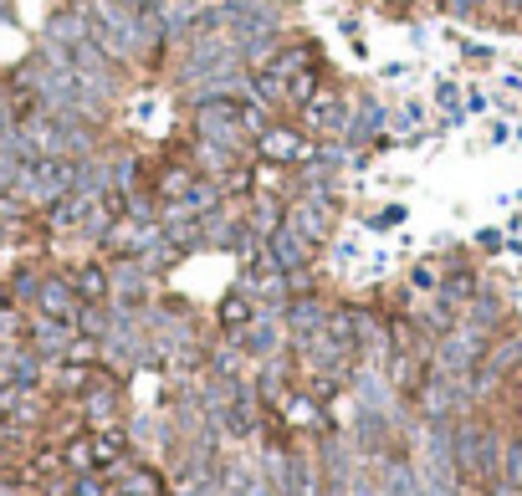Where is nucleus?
<instances>
[{"label":"nucleus","mask_w":522,"mask_h":496,"mask_svg":"<svg viewBox=\"0 0 522 496\" xmlns=\"http://www.w3.org/2000/svg\"><path fill=\"white\" fill-rule=\"evenodd\" d=\"M118 496H159V476L149 466H118Z\"/></svg>","instance_id":"f8f14e48"},{"label":"nucleus","mask_w":522,"mask_h":496,"mask_svg":"<svg viewBox=\"0 0 522 496\" xmlns=\"http://www.w3.org/2000/svg\"><path fill=\"white\" fill-rule=\"evenodd\" d=\"M287 225H292V231L302 236V241H308V246H318V241H328V200H297L292 210H287Z\"/></svg>","instance_id":"423d86ee"},{"label":"nucleus","mask_w":522,"mask_h":496,"mask_svg":"<svg viewBox=\"0 0 522 496\" xmlns=\"http://www.w3.org/2000/svg\"><path fill=\"white\" fill-rule=\"evenodd\" d=\"M302 123L318 128V133H343L348 128V103L338 93H313L302 103Z\"/></svg>","instance_id":"0eeeda50"},{"label":"nucleus","mask_w":522,"mask_h":496,"mask_svg":"<svg viewBox=\"0 0 522 496\" xmlns=\"http://www.w3.org/2000/svg\"><path fill=\"white\" fill-rule=\"evenodd\" d=\"M195 179H200V174L185 169V164H164L159 179H154V190H159V200H169V205H185V195H190Z\"/></svg>","instance_id":"9b49d317"},{"label":"nucleus","mask_w":522,"mask_h":496,"mask_svg":"<svg viewBox=\"0 0 522 496\" xmlns=\"http://www.w3.org/2000/svg\"><path fill=\"white\" fill-rule=\"evenodd\" d=\"M41 312H47V318L52 323H72L77 328V292L67 287V282H47V287H41Z\"/></svg>","instance_id":"9d476101"},{"label":"nucleus","mask_w":522,"mask_h":496,"mask_svg":"<svg viewBox=\"0 0 522 496\" xmlns=\"http://www.w3.org/2000/svg\"><path fill=\"white\" fill-rule=\"evenodd\" d=\"M282 77H297V72H308V67H318L313 62V47H287V52H277V62H272Z\"/></svg>","instance_id":"f3484780"},{"label":"nucleus","mask_w":522,"mask_h":496,"mask_svg":"<svg viewBox=\"0 0 522 496\" xmlns=\"http://www.w3.org/2000/svg\"><path fill=\"white\" fill-rule=\"evenodd\" d=\"M93 384V369H62V389H87Z\"/></svg>","instance_id":"5701e85b"},{"label":"nucleus","mask_w":522,"mask_h":496,"mask_svg":"<svg viewBox=\"0 0 522 496\" xmlns=\"http://www.w3.org/2000/svg\"><path fill=\"white\" fill-rule=\"evenodd\" d=\"M108 292H113V277L103 266H82L77 272V302H103Z\"/></svg>","instance_id":"ddd939ff"},{"label":"nucleus","mask_w":522,"mask_h":496,"mask_svg":"<svg viewBox=\"0 0 522 496\" xmlns=\"http://www.w3.org/2000/svg\"><path fill=\"white\" fill-rule=\"evenodd\" d=\"M318 93V67H308V72H297V77H287V103H308Z\"/></svg>","instance_id":"6ab92c4d"},{"label":"nucleus","mask_w":522,"mask_h":496,"mask_svg":"<svg viewBox=\"0 0 522 496\" xmlns=\"http://www.w3.org/2000/svg\"><path fill=\"white\" fill-rule=\"evenodd\" d=\"M435 103L451 108V113L461 118V87H456V82H435Z\"/></svg>","instance_id":"4be33fe9"},{"label":"nucleus","mask_w":522,"mask_h":496,"mask_svg":"<svg viewBox=\"0 0 522 496\" xmlns=\"http://www.w3.org/2000/svg\"><path fill=\"white\" fill-rule=\"evenodd\" d=\"M256 154L267 164H277V169H287V164L313 159V144L302 139V133H292V128H261L256 133Z\"/></svg>","instance_id":"20e7f679"},{"label":"nucleus","mask_w":522,"mask_h":496,"mask_svg":"<svg viewBox=\"0 0 522 496\" xmlns=\"http://www.w3.org/2000/svg\"><path fill=\"white\" fill-rule=\"evenodd\" d=\"M328 338H338L343 348H364V338H369V318L364 312H354V307H338V312H328V328H323Z\"/></svg>","instance_id":"1a4fd4ad"},{"label":"nucleus","mask_w":522,"mask_h":496,"mask_svg":"<svg viewBox=\"0 0 522 496\" xmlns=\"http://www.w3.org/2000/svg\"><path fill=\"white\" fill-rule=\"evenodd\" d=\"M251 312H256V307H251V292H231V297L221 302V323H226L231 333H241V328L251 323Z\"/></svg>","instance_id":"4468645a"},{"label":"nucleus","mask_w":522,"mask_h":496,"mask_svg":"<svg viewBox=\"0 0 522 496\" xmlns=\"http://www.w3.org/2000/svg\"><path fill=\"white\" fill-rule=\"evenodd\" d=\"M215 205H221V190H215L210 179H195L190 195H185V210H190V215H210Z\"/></svg>","instance_id":"dca6fc26"},{"label":"nucleus","mask_w":522,"mask_h":496,"mask_svg":"<svg viewBox=\"0 0 522 496\" xmlns=\"http://www.w3.org/2000/svg\"><path fill=\"white\" fill-rule=\"evenodd\" d=\"M108 410H113V394H93V399H87V415H93V420H108Z\"/></svg>","instance_id":"393cba45"},{"label":"nucleus","mask_w":522,"mask_h":496,"mask_svg":"<svg viewBox=\"0 0 522 496\" xmlns=\"http://www.w3.org/2000/svg\"><path fill=\"white\" fill-rule=\"evenodd\" d=\"M246 496H282L272 481H256V486H246Z\"/></svg>","instance_id":"c85d7f7f"},{"label":"nucleus","mask_w":522,"mask_h":496,"mask_svg":"<svg viewBox=\"0 0 522 496\" xmlns=\"http://www.w3.org/2000/svg\"><path fill=\"white\" fill-rule=\"evenodd\" d=\"M476 246H482V251H497V246H502V231H482V236H476Z\"/></svg>","instance_id":"bb28decb"},{"label":"nucleus","mask_w":522,"mask_h":496,"mask_svg":"<svg viewBox=\"0 0 522 496\" xmlns=\"http://www.w3.org/2000/svg\"><path fill=\"white\" fill-rule=\"evenodd\" d=\"M241 343H246L251 353H272V348H277V328H272V323H246V328H241Z\"/></svg>","instance_id":"a211bd4d"},{"label":"nucleus","mask_w":522,"mask_h":496,"mask_svg":"<svg viewBox=\"0 0 522 496\" xmlns=\"http://www.w3.org/2000/svg\"><path fill=\"white\" fill-rule=\"evenodd\" d=\"M502 6H507V11H522V0H502Z\"/></svg>","instance_id":"c756f323"},{"label":"nucleus","mask_w":522,"mask_h":496,"mask_svg":"<svg viewBox=\"0 0 522 496\" xmlns=\"http://www.w3.org/2000/svg\"><path fill=\"white\" fill-rule=\"evenodd\" d=\"M287 328H292L297 338L323 333V328H328V307H323L318 297H292V302H287Z\"/></svg>","instance_id":"6e6552de"},{"label":"nucleus","mask_w":522,"mask_h":496,"mask_svg":"<svg viewBox=\"0 0 522 496\" xmlns=\"http://www.w3.org/2000/svg\"><path fill=\"white\" fill-rule=\"evenodd\" d=\"M441 292H446V302H471V297H476V282H471L466 272H456V277H451Z\"/></svg>","instance_id":"412c9836"},{"label":"nucleus","mask_w":522,"mask_h":496,"mask_svg":"<svg viewBox=\"0 0 522 496\" xmlns=\"http://www.w3.org/2000/svg\"><path fill=\"white\" fill-rule=\"evenodd\" d=\"M292 420L308 425V420H313V404H308V399H292Z\"/></svg>","instance_id":"a878e982"},{"label":"nucleus","mask_w":522,"mask_h":496,"mask_svg":"<svg viewBox=\"0 0 522 496\" xmlns=\"http://www.w3.org/2000/svg\"><path fill=\"white\" fill-rule=\"evenodd\" d=\"M451 466L466 486H497L502 481V445L482 425H461L451 435Z\"/></svg>","instance_id":"f257e3e1"},{"label":"nucleus","mask_w":522,"mask_h":496,"mask_svg":"<svg viewBox=\"0 0 522 496\" xmlns=\"http://www.w3.org/2000/svg\"><path fill=\"white\" fill-rule=\"evenodd\" d=\"M482 353H487V328H476V323L451 328L446 343H441V379H456V374L476 369V364H482Z\"/></svg>","instance_id":"7ed1b4c3"},{"label":"nucleus","mask_w":522,"mask_h":496,"mask_svg":"<svg viewBox=\"0 0 522 496\" xmlns=\"http://www.w3.org/2000/svg\"><path fill=\"white\" fill-rule=\"evenodd\" d=\"M400 220H405V205H389V210H384V215H374L369 225H374V231H389V225H400Z\"/></svg>","instance_id":"b1692460"},{"label":"nucleus","mask_w":522,"mask_h":496,"mask_svg":"<svg viewBox=\"0 0 522 496\" xmlns=\"http://www.w3.org/2000/svg\"><path fill=\"white\" fill-rule=\"evenodd\" d=\"M261 246H267V256L282 266V272H302V261H308V251H313L308 241H302V236L292 231L287 220L277 225V231H267V236H261Z\"/></svg>","instance_id":"39448f33"},{"label":"nucleus","mask_w":522,"mask_h":496,"mask_svg":"<svg viewBox=\"0 0 522 496\" xmlns=\"http://www.w3.org/2000/svg\"><path fill=\"white\" fill-rule=\"evenodd\" d=\"M195 128H200V139L236 149V144H241V128H246V98L205 93V98L195 103Z\"/></svg>","instance_id":"f03ea898"},{"label":"nucleus","mask_w":522,"mask_h":496,"mask_svg":"<svg viewBox=\"0 0 522 496\" xmlns=\"http://www.w3.org/2000/svg\"><path fill=\"white\" fill-rule=\"evenodd\" d=\"M502 486H512L522 496V435L502 445Z\"/></svg>","instance_id":"2eb2a0df"},{"label":"nucleus","mask_w":522,"mask_h":496,"mask_svg":"<svg viewBox=\"0 0 522 496\" xmlns=\"http://www.w3.org/2000/svg\"><path fill=\"white\" fill-rule=\"evenodd\" d=\"M420 118H425V108H420V103H405V113H400V123H410V128H415Z\"/></svg>","instance_id":"cd10ccee"},{"label":"nucleus","mask_w":522,"mask_h":496,"mask_svg":"<svg viewBox=\"0 0 522 496\" xmlns=\"http://www.w3.org/2000/svg\"><path fill=\"white\" fill-rule=\"evenodd\" d=\"M471 6H482V0H471Z\"/></svg>","instance_id":"7c9ffc66"},{"label":"nucleus","mask_w":522,"mask_h":496,"mask_svg":"<svg viewBox=\"0 0 522 496\" xmlns=\"http://www.w3.org/2000/svg\"><path fill=\"white\" fill-rule=\"evenodd\" d=\"M471 323H476V328L502 323V302H497V297H487V292H482V297H471Z\"/></svg>","instance_id":"aec40b11"}]
</instances>
